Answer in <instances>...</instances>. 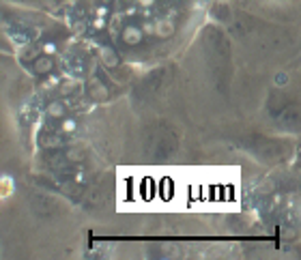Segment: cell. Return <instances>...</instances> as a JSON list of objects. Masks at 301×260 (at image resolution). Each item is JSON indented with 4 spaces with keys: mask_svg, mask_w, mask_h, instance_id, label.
I'll return each mask as SVG.
<instances>
[{
    "mask_svg": "<svg viewBox=\"0 0 301 260\" xmlns=\"http://www.w3.org/2000/svg\"><path fill=\"white\" fill-rule=\"evenodd\" d=\"M121 37L127 45H135V43H140V39H142V31H140L138 26H127V28H123Z\"/></svg>",
    "mask_w": 301,
    "mask_h": 260,
    "instance_id": "cell-1",
    "label": "cell"
},
{
    "mask_svg": "<svg viewBox=\"0 0 301 260\" xmlns=\"http://www.w3.org/2000/svg\"><path fill=\"white\" fill-rule=\"evenodd\" d=\"M52 67H54V61L48 56H41L34 61V71H37V73H50Z\"/></svg>",
    "mask_w": 301,
    "mask_h": 260,
    "instance_id": "cell-2",
    "label": "cell"
},
{
    "mask_svg": "<svg viewBox=\"0 0 301 260\" xmlns=\"http://www.w3.org/2000/svg\"><path fill=\"white\" fill-rule=\"evenodd\" d=\"M170 31H172V26H170L168 22H162V24L157 26V32H159V34H164V37H166V34H170Z\"/></svg>",
    "mask_w": 301,
    "mask_h": 260,
    "instance_id": "cell-3",
    "label": "cell"
},
{
    "mask_svg": "<svg viewBox=\"0 0 301 260\" xmlns=\"http://www.w3.org/2000/svg\"><path fill=\"white\" fill-rule=\"evenodd\" d=\"M138 2H140V4H142V7H146V4H151V2H153V0H138Z\"/></svg>",
    "mask_w": 301,
    "mask_h": 260,
    "instance_id": "cell-4",
    "label": "cell"
}]
</instances>
